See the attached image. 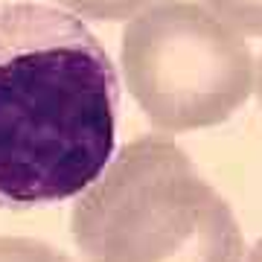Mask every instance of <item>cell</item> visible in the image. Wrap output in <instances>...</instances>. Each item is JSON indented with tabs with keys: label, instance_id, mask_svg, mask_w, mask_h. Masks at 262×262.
I'll return each instance as SVG.
<instances>
[{
	"label": "cell",
	"instance_id": "cell-5",
	"mask_svg": "<svg viewBox=\"0 0 262 262\" xmlns=\"http://www.w3.org/2000/svg\"><path fill=\"white\" fill-rule=\"evenodd\" d=\"M76 18L88 20H128L155 0H58Z\"/></svg>",
	"mask_w": 262,
	"mask_h": 262
},
{
	"label": "cell",
	"instance_id": "cell-7",
	"mask_svg": "<svg viewBox=\"0 0 262 262\" xmlns=\"http://www.w3.org/2000/svg\"><path fill=\"white\" fill-rule=\"evenodd\" d=\"M245 262H262V239L253 245L251 251H248V259H245Z\"/></svg>",
	"mask_w": 262,
	"mask_h": 262
},
{
	"label": "cell",
	"instance_id": "cell-8",
	"mask_svg": "<svg viewBox=\"0 0 262 262\" xmlns=\"http://www.w3.org/2000/svg\"><path fill=\"white\" fill-rule=\"evenodd\" d=\"M253 91L259 94V105H262V58H259V64H256V82H253Z\"/></svg>",
	"mask_w": 262,
	"mask_h": 262
},
{
	"label": "cell",
	"instance_id": "cell-2",
	"mask_svg": "<svg viewBox=\"0 0 262 262\" xmlns=\"http://www.w3.org/2000/svg\"><path fill=\"white\" fill-rule=\"evenodd\" d=\"M73 242L88 262H242L233 210L187 151L151 134L108 160L79 192Z\"/></svg>",
	"mask_w": 262,
	"mask_h": 262
},
{
	"label": "cell",
	"instance_id": "cell-3",
	"mask_svg": "<svg viewBox=\"0 0 262 262\" xmlns=\"http://www.w3.org/2000/svg\"><path fill=\"white\" fill-rule=\"evenodd\" d=\"M128 94L163 131L222 125L253 94V53L236 29L189 0L149 3L120 44Z\"/></svg>",
	"mask_w": 262,
	"mask_h": 262
},
{
	"label": "cell",
	"instance_id": "cell-4",
	"mask_svg": "<svg viewBox=\"0 0 262 262\" xmlns=\"http://www.w3.org/2000/svg\"><path fill=\"white\" fill-rule=\"evenodd\" d=\"M204 6L239 35L262 38V0H204Z\"/></svg>",
	"mask_w": 262,
	"mask_h": 262
},
{
	"label": "cell",
	"instance_id": "cell-1",
	"mask_svg": "<svg viewBox=\"0 0 262 262\" xmlns=\"http://www.w3.org/2000/svg\"><path fill=\"white\" fill-rule=\"evenodd\" d=\"M120 79L99 38L44 3H0V207L79 195L114 158Z\"/></svg>",
	"mask_w": 262,
	"mask_h": 262
},
{
	"label": "cell",
	"instance_id": "cell-6",
	"mask_svg": "<svg viewBox=\"0 0 262 262\" xmlns=\"http://www.w3.org/2000/svg\"><path fill=\"white\" fill-rule=\"evenodd\" d=\"M0 262H73L53 245L24 236H0Z\"/></svg>",
	"mask_w": 262,
	"mask_h": 262
}]
</instances>
